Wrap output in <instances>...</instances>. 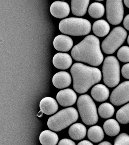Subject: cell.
<instances>
[{"mask_svg":"<svg viewBox=\"0 0 129 145\" xmlns=\"http://www.w3.org/2000/svg\"><path fill=\"white\" fill-rule=\"evenodd\" d=\"M71 54L75 61L94 67L100 65L104 59L99 39L93 35H88L74 46Z\"/></svg>","mask_w":129,"mask_h":145,"instance_id":"cell-1","label":"cell"},{"mask_svg":"<svg viewBox=\"0 0 129 145\" xmlns=\"http://www.w3.org/2000/svg\"><path fill=\"white\" fill-rule=\"evenodd\" d=\"M73 80V88L78 93L87 92L92 86L101 80V71L80 63L73 64L71 69Z\"/></svg>","mask_w":129,"mask_h":145,"instance_id":"cell-2","label":"cell"},{"mask_svg":"<svg viewBox=\"0 0 129 145\" xmlns=\"http://www.w3.org/2000/svg\"><path fill=\"white\" fill-rule=\"evenodd\" d=\"M78 118L79 113L77 110L73 107L67 108L50 117L47 126L50 130L58 132L76 122Z\"/></svg>","mask_w":129,"mask_h":145,"instance_id":"cell-3","label":"cell"},{"mask_svg":"<svg viewBox=\"0 0 129 145\" xmlns=\"http://www.w3.org/2000/svg\"><path fill=\"white\" fill-rule=\"evenodd\" d=\"M63 33L73 36H85L91 31V24L87 19L70 18L61 20L59 25Z\"/></svg>","mask_w":129,"mask_h":145,"instance_id":"cell-4","label":"cell"},{"mask_svg":"<svg viewBox=\"0 0 129 145\" xmlns=\"http://www.w3.org/2000/svg\"><path fill=\"white\" fill-rule=\"evenodd\" d=\"M77 105L81 120L87 125H94L98 122L97 107L94 101L88 95H83L78 98Z\"/></svg>","mask_w":129,"mask_h":145,"instance_id":"cell-5","label":"cell"},{"mask_svg":"<svg viewBox=\"0 0 129 145\" xmlns=\"http://www.w3.org/2000/svg\"><path fill=\"white\" fill-rule=\"evenodd\" d=\"M103 80L107 87L113 88L120 81V65L119 61L114 56L105 58L102 66Z\"/></svg>","mask_w":129,"mask_h":145,"instance_id":"cell-6","label":"cell"},{"mask_svg":"<svg viewBox=\"0 0 129 145\" xmlns=\"http://www.w3.org/2000/svg\"><path fill=\"white\" fill-rule=\"evenodd\" d=\"M127 36V33L123 27H115L102 42L103 52L107 54H113L123 44Z\"/></svg>","mask_w":129,"mask_h":145,"instance_id":"cell-7","label":"cell"},{"mask_svg":"<svg viewBox=\"0 0 129 145\" xmlns=\"http://www.w3.org/2000/svg\"><path fill=\"white\" fill-rule=\"evenodd\" d=\"M106 18L111 24L116 25L122 22L124 15L123 1H109L106 2Z\"/></svg>","mask_w":129,"mask_h":145,"instance_id":"cell-8","label":"cell"},{"mask_svg":"<svg viewBox=\"0 0 129 145\" xmlns=\"http://www.w3.org/2000/svg\"><path fill=\"white\" fill-rule=\"evenodd\" d=\"M110 101L113 105L120 106L129 102V81L121 83L112 92Z\"/></svg>","mask_w":129,"mask_h":145,"instance_id":"cell-9","label":"cell"},{"mask_svg":"<svg viewBox=\"0 0 129 145\" xmlns=\"http://www.w3.org/2000/svg\"><path fill=\"white\" fill-rule=\"evenodd\" d=\"M56 98L61 106L65 107L72 106L75 104L77 100V95L72 89L67 88L60 91L56 95Z\"/></svg>","mask_w":129,"mask_h":145,"instance_id":"cell-10","label":"cell"},{"mask_svg":"<svg viewBox=\"0 0 129 145\" xmlns=\"http://www.w3.org/2000/svg\"><path fill=\"white\" fill-rule=\"evenodd\" d=\"M50 11L53 16L58 19H63L66 18L69 14V6L65 2L55 1L51 5Z\"/></svg>","mask_w":129,"mask_h":145,"instance_id":"cell-11","label":"cell"},{"mask_svg":"<svg viewBox=\"0 0 129 145\" xmlns=\"http://www.w3.org/2000/svg\"><path fill=\"white\" fill-rule=\"evenodd\" d=\"M53 44L57 51L67 52L72 48L73 41L71 37L65 35H61L56 36L54 39Z\"/></svg>","mask_w":129,"mask_h":145,"instance_id":"cell-12","label":"cell"},{"mask_svg":"<svg viewBox=\"0 0 129 145\" xmlns=\"http://www.w3.org/2000/svg\"><path fill=\"white\" fill-rule=\"evenodd\" d=\"M53 63L54 66L58 69L67 70L72 65V59L69 54L59 53L55 54L53 57Z\"/></svg>","mask_w":129,"mask_h":145,"instance_id":"cell-13","label":"cell"},{"mask_svg":"<svg viewBox=\"0 0 129 145\" xmlns=\"http://www.w3.org/2000/svg\"><path fill=\"white\" fill-rule=\"evenodd\" d=\"M72 82L69 74L66 71H60L53 77L52 82L54 86L58 89H63L69 87Z\"/></svg>","mask_w":129,"mask_h":145,"instance_id":"cell-14","label":"cell"},{"mask_svg":"<svg viewBox=\"0 0 129 145\" xmlns=\"http://www.w3.org/2000/svg\"><path fill=\"white\" fill-rule=\"evenodd\" d=\"M39 107L41 110L47 115L54 114L58 109V105L56 101L50 97H45L42 99Z\"/></svg>","mask_w":129,"mask_h":145,"instance_id":"cell-15","label":"cell"},{"mask_svg":"<svg viewBox=\"0 0 129 145\" xmlns=\"http://www.w3.org/2000/svg\"><path fill=\"white\" fill-rule=\"evenodd\" d=\"M91 95L93 98L98 102L107 100L109 96V91L105 85L98 84L92 88Z\"/></svg>","mask_w":129,"mask_h":145,"instance_id":"cell-16","label":"cell"},{"mask_svg":"<svg viewBox=\"0 0 129 145\" xmlns=\"http://www.w3.org/2000/svg\"><path fill=\"white\" fill-rule=\"evenodd\" d=\"M90 1L72 0L71 8L72 14L77 16H83L86 14Z\"/></svg>","mask_w":129,"mask_h":145,"instance_id":"cell-17","label":"cell"},{"mask_svg":"<svg viewBox=\"0 0 129 145\" xmlns=\"http://www.w3.org/2000/svg\"><path fill=\"white\" fill-rule=\"evenodd\" d=\"M87 129L82 123H77L71 125L69 130V134L73 140H81L85 137Z\"/></svg>","mask_w":129,"mask_h":145,"instance_id":"cell-18","label":"cell"},{"mask_svg":"<svg viewBox=\"0 0 129 145\" xmlns=\"http://www.w3.org/2000/svg\"><path fill=\"white\" fill-rule=\"evenodd\" d=\"M110 29L109 24L103 19L97 20L92 26L94 34L99 37H103L106 36L109 33Z\"/></svg>","mask_w":129,"mask_h":145,"instance_id":"cell-19","label":"cell"},{"mask_svg":"<svg viewBox=\"0 0 129 145\" xmlns=\"http://www.w3.org/2000/svg\"><path fill=\"white\" fill-rule=\"evenodd\" d=\"M39 139L43 145H56L59 140L58 135L49 130L43 131L39 136Z\"/></svg>","mask_w":129,"mask_h":145,"instance_id":"cell-20","label":"cell"},{"mask_svg":"<svg viewBox=\"0 0 129 145\" xmlns=\"http://www.w3.org/2000/svg\"><path fill=\"white\" fill-rule=\"evenodd\" d=\"M103 127L106 134L111 137L117 135L120 130L118 122L113 119H109L105 121Z\"/></svg>","mask_w":129,"mask_h":145,"instance_id":"cell-21","label":"cell"},{"mask_svg":"<svg viewBox=\"0 0 129 145\" xmlns=\"http://www.w3.org/2000/svg\"><path fill=\"white\" fill-rule=\"evenodd\" d=\"M103 130L101 127L94 125L90 127L88 131V139L92 142L98 143L101 141L104 138Z\"/></svg>","mask_w":129,"mask_h":145,"instance_id":"cell-22","label":"cell"},{"mask_svg":"<svg viewBox=\"0 0 129 145\" xmlns=\"http://www.w3.org/2000/svg\"><path fill=\"white\" fill-rule=\"evenodd\" d=\"M105 8L104 5L99 2H94L90 5L88 9V13L94 19L101 18L104 15Z\"/></svg>","mask_w":129,"mask_h":145,"instance_id":"cell-23","label":"cell"},{"mask_svg":"<svg viewBox=\"0 0 129 145\" xmlns=\"http://www.w3.org/2000/svg\"><path fill=\"white\" fill-rule=\"evenodd\" d=\"M115 112L114 106L110 103H103L100 105L98 113L100 116L103 119H109L112 117Z\"/></svg>","mask_w":129,"mask_h":145,"instance_id":"cell-24","label":"cell"},{"mask_svg":"<svg viewBox=\"0 0 129 145\" xmlns=\"http://www.w3.org/2000/svg\"><path fill=\"white\" fill-rule=\"evenodd\" d=\"M117 120L121 124L129 123V103L121 107L117 112Z\"/></svg>","mask_w":129,"mask_h":145,"instance_id":"cell-25","label":"cell"},{"mask_svg":"<svg viewBox=\"0 0 129 145\" xmlns=\"http://www.w3.org/2000/svg\"><path fill=\"white\" fill-rule=\"evenodd\" d=\"M118 58L120 61L124 63L129 62V47L122 46L119 50L117 53Z\"/></svg>","mask_w":129,"mask_h":145,"instance_id":"cell-26","label":"cell"},{"mask_svg":"<svg viewBox=\"0 0 129 145\" xmlns=\"http://www.w3.org/2000/svg\"><path fill=\"white\" fill-rule=\"evenodd\" d=\"M114 145H129V135L123 133L115 138Z\"/></svg>","mask_w":129,"mask_h":145,"instance_id":"cell-27","label":"cell"},{"mask_svg":"<svg viewBox=\"0 0 129 145\" xmlns=\"http://www.w3.org/2000/svg\"><path fill=\"white\" fill-rule=\"evenodd\" d=\"M121 73L123 78L129 80V63L124 64L122 67Z\"/></svg>","mask_w":129,"mask_h":145,"instance_id":"cell-28","label":"cell"},{"mask_svg":"<svg viewBox=\"0 0 129 145\" xmlns=\"http://www.w3.org/2000/svg\"><path fill=\"white\" fill-rule=\"evenodd\" d=\"M58 145H76L73 140L69 139H63L60 140Z\"/></svg>","mask_w":129,"mask_h":145,"instance_id":"cell-29","label":"cell"},{"mask_svg":"<svg viewBox=\"0 0 129 145\" xmlns=\"http://www.w3.org/2000/svg\"><path fill=\"white\" fill-rule=\"evenodd\" d=\"M123 24L125 29L129 31V14L126 16L124 18Z\"/></svg>","mask_w":129,"mask_h":145,"instance_id":"cell-30","label":"cell"},{"mask_svg":"<svg viewBox=\"0 0 129 145\" xmlns=\"http://www.w3.org/2000/svg\"><path fill=\"white\" fill-rule=\"evenodd\" d=\"M77 145H94L93 144L88 140H84L80 142Z\"/></svg>","mask_w":129,"mask_h":145,"instance_id":"cell-31","label":"cell"},{"mask_svg":"<svg viewBox=\"0 0 129 145\" xmlns=\"http://www.w3.org/2000/svg\"><path fill=\"white\" fill-rule=\"evenodd\" d=\"M98 145H112V144L108 141H103L100 143Z\"/></svg>","mask_w":129,"mask_h":145,"instance_id":"cell-32","label":"cell"},{"mask_svg":"<svg viewBox=\"0 0 129 145\" xmlns=\"http://www.w3.org/2000/svg\"><path fill=\"white\" fill-rule=\"evenodd\" d=\"M43 112L41 110L39 111V112L37 114V116L39 118H42L43 116Z\"/></svg>","mask_w":129,"mask_h":145,"instance_id":"cell-33","label":"cell"},{"mask_svg":"<svg viewBox=\"0 0 129 145\" xmlns=\"http://www.w3.org/2000/svg\"><path fill=\"white\" fill-rule=\"evenodd\" d=\"M124 5L127 7L129 8V1H126V0H124L123 1Z\"/></svg>","mask_w":129,"mask_h":145,"instance_id":"cell-34","label":"cell"},{"mask_svg":"<svg viewBox=\"0 0 129 145\" xmlns=\"http://www.w3.org/2000/svg\"><path fill=\"white\" fill-rule=\"evenodd\" d=\"M127 42L128 44L129 45V35H128V36L127 38Z\"/></svg>","mask_w":129,"mask_h":145,"instance_id":"cell-35","label":"cell"}]
</instances>
